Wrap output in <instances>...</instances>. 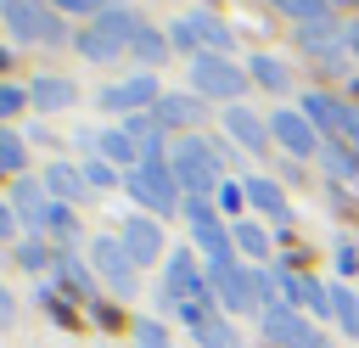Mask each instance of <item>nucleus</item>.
I'll list each match as a JSON object with an SVG mask.
<instances>
[{
    "instance_id": "nucleus-29",
    "label": "nucleus",
    "mask_w": 359,
    "mask_h": 348,
    "mask_svg": "<svg viewBox=\"0 0 359 348\" xmlns=\"http://www.w3.org/2000/svg\"><path fill=\"white\" fill-rule=\"evenodd\" d=\"M39 236H45V241H73V236H79V225H73V208H67V202H50V208H45V225H39Z\"/></svg>"
},
{
    "instance_id": "nucleus-39",
    "label": "nucleus",
    "mask_w": 359,
    "mask_h": 348,
    "mask_svg": "<svg viewBox=\"0 0 359 348\" xmlns=\"http://www.w3.org/2000/svg\"><path fill=\"white\" fill-rule=\"evenodd\" d=\"M17 107H28V90H11V84H0V118H11Z\"/></svg>"
},
{
    "instance_id": "nucleus-35",
    "label": "nucleus",
    "mask_w": 359,
    "mask_h": 348,
    "mask_svg": "<svg viewBox=\"0 0 359 348\" xmlns=\"http://www.w3.org/2000/svg\"><path fill=\"white\" fill-rule=\"evenodd\" d=\"M168 45H174V51H191V56H202V45H196V28H191V17H174V22H168Z\"/></svg>"
},
{
    "instance_id": "nucleus-36",
    "label": "nucleus",
    "mask_w": 359,
    "mask_h": 348,
    "mask_svg": "<svg viewBox=\"0 0 359 348\" xmlns=\"http://www.w3.org/2000/svg\"><path fill=\"white\" fill-rule=\"evenodd\" d=\"M314 163H325L337 180H353V174H359V163H353L348 152H337V146H320V157H314Z\"/></svg>"
},
{
    "instance_id": "nucleus-31",
    "label": "nucleus",
    "mask_w": 359,
    "mask_h": 348,
    "mask_svg": "<svg viewBox=\"0 0 359 348\" xmlns=\"http://www.w3.org/2000/svg\"><path fill=\"white\" fill-rule=\"evenodd\" d=\"M22 168H28V146H22V135H11V129H0V174H11V180H22Z\"/></svg>"
},
{
    "instance_id": "nucleus-5",
    "label": "nucleus",
    "mask_w": 359,
    "mask_h": 348,
    "mask_svg": "<svg viewBox=\"0 0 359 348\" xmlns=\"http://www.w3.org/2000/svg\"><path fill=\"white\" fill-rule=\"evenodd\" d=\"M123 191L135 196V208H146V213H157V219L180 213V202H185V191H180V180H174L168 163H135V168L123 174Z\"/></svg>"
},
{
    "instance_id": "nucleus-37",
    "label": "nucleus",
    "mask_w": 359,
    "mask_h": 348,
    "mask_svg": "<svg viewBox=\"0 0 359 348\" xmlns=\"http://www.w3.org/2000/svg\"><path fill=\"white\" fill-rule=\"evenodd\" d=\"M213 202H219V213H241V208H247V185H236V180H224V185L213 191Z\"/></svg>"
},
{
    "instance_id": "nucleus-16",
    "label": "nucleus",
    "mask_w": 359,
    "mask_h": 348,
    "mask_svg": "<svg viewBox=\"0 0 359 348\" xmlns=\"http://www.w3.org/2000/svg\"><path fill=\"white\" fill-rule=\"evenodd\" d=\"M118 241L129 247V258H135V264H157V258H163V230H157V219L129 213V219H123V230H118Z\"/></svg>"
},
{
    "instance_id": "nucleus-44",
    "label": "nucleus",
    "mask_w": 359,
    "mask_h": 348,
    "mask_svg": "<svg viewBox=\"0 0 359 348\" xmlns=\"http://www.w3.org/2000/svg\"><path fill=\"white\" fill-rule=\"evenodd\" d=\"M348 51H353V56H359V22H353V28H348Z\"/></svg>"
},
{
    "instance_id": "nucleus-28",
    "label": "nucleus",
    "mask_w": 359,
    "mask_h": 348,
    "mask_svg": "<svg viewBox=\"0 0 359 348\" xmlns=\"http://www.w3.org/2000/svg\"><path fill=\"white\" fill-rule=\"evenodd\" d=\"M275 11H286L297 28H309V22H331V0H269Z\"/></svg>"
},
{
    "instance_id": "nucleus-3",
    "label": "nucleus",
    "mask_w": 359,
    "mask_h": 348,
    "mask_svg": "<svg viewBox=\"0 0 359 348\" xmlns=\"http://www.w3.org/2000/svg\"><path fill=\"white\" fill-rule=\"evenodd\" d=\"M0 22L17 45H67V17L50 0H0Z\"/></svg>"
},
{
    "instance_id": "nucleus-6",
    "label": "nucleus",
    "mask_w": 359,
    "mask_h": 348,
    "mask_svg": "<svg viewBox=\"0 0 359 348\" xmlns=\"http://www.w3.org/2000/svg\"><path fill=\"white\" fill-rule=\"evenodd\" d=\"M90 269H95V281H101L118 303H135V292H140V264L129 258V247H123L118 236H90Z\"/></svg>"
},
{
    "instance_id": "nucleus-17",
    "label": "nucleus",
    "mask_w": 359,
    "mask_h": 348,
    "mask_svg": "<svg viewBox=\"0 0 359 348\" xmlns=\"http://www.w3.org/2000/svg\"><path fill=\"white\" fill-rule=\"evenodd\" d=\"M45 191H50V202H79L90 185H84V163H67V157H50L45 163Z\"/></svg>"
},
{
    "instance_id": "nucleus-7",
    "label": "nucleus",
    "mask_w": 359,
    "mask_h": 348,
    "mask_svg": "<svg viewBox=\"0 0 359 348\" xmlns=\"http://www.w3.org/2000/svg\"><path fill=\"white\" fill-rule=\"evenodd\" d=\"M174 303H213L208 264L196 258V247H180V253L163 264V309H174Z\"/></svg>"
},
{
    "instance_id": "nucleus-18",
    "label": "nucleus",
    "mask_w": 359,
    "mask_h": 348,
    "mask_svg": "<svg viewBox=\"0 0 359 348\" xmlns=\"http://www.w3.org/2000/svg\"><path fill=\"white\" fill-rule=\"evenodd\" d=\"M303 118L320 129V140H325V135H342L348 101H337V95H325V90H309V95H303Z\"/></svg>"
},
{
    "instance_id": "nucleus-19",
    "label": "nucleus",
    "mask_w": 359,
    "mask_h": 348,
    "mask_svg": "<svg viewBox=\"0 0 359 348\" xmlns=\"http://www.w3.org/2000/svg\"><path fill=\"white\" fill-rule=\"evenodd\" d=\"M73 101H79V84L62 79V73H45V79L28 84V107H39V112H62V107H73Z\"/></svg>"
},
{
    "instance_id": "nucleus-26",
    "label": "nucleus",
    "mask_w": 359,
    "mask_h": 348,
    "mask_svg": "<svg viewBox=\"0 0 359 348\" xmlns=\"http://www.w3.org/2000/svg\"><path fill=\"white\" fill-rule=\"evenodd\" d=\"M247 73H252V84H264V90H286V84H292L286 62H280V56H269V51H264V56H252V62H247Z\"/></svg>"
},
{
    "instance_id": "nucleus-11",
    "label": "nucleus",
    "mask_w": 359,
    "mask_h": 348,
    "mask_svg": "<svg viewBox=\"0 0 359 348\" xmlns=\"http://www.w3.org/2000/svg\"><path fill=\"white\" fill-rule=\"evenodd\" d=\"M258 320H264V342H269V348H314V326H309L303 309H292V303H269Z\"/></svg>"
},
{
    "instance_id": "nucleus-12",
    "label": "nucleus",
    "mask_w": 359,
    "mask_h": 348,
    "mask_svg": "<svg viewBox=\"0 0 359 348\" xmlns=\"http://www.w3.org/2000/svg\"><path fill=\"white\" fill-rule=\"evenodd\" d=\"M269 129H275V146H286L292 157H320V129L303 118V107H280V112H269Z\"/></svg>"
},
{
    "instance_id": "nucleus-1",
    "label": "nucleus",
    "mask_w": 359,
    "mask_h": 348,
    "mask_svg": "<svg viewBox=\"0 0 359 348\" xmlns=\"http://www.w3.org/2000/svg\"><path fill=\"white\" fill-rule=\"evenodd\" d=\"M168 168H174V180H180L185 196H213L224 185V163H219V152H213L208 135H174Z\"/></svg>"
},
{
    "instance_id": "nucleus-42",
    "label": "nucleus",
    "mask_w": 359,
    "mask_h": 348,
    "mask_svg": "<svg viewBox=\"0 0 359 348\" xmlns=\"http://www.w3.org/2000/svg\"><path fill=\"white\" fill-rule=\"evenodd\" d=\"M11 320H17V297H11V292H6V286H0V331H6V326H11Z\"/></svg>"
},
{
    "instance_id": "nucleus-14",
    "label": "nucleus",
    "mask_w": 359,
    "mask_h": 348,
    "mask_svg": "<svg viewBox=\"0 0 359 348\" xmlns=\"http://www.w3.org/2000/svg\"><path fill=\"white\" fill-rule=\"evenodd\" d=\"M45 208H50V191H45V180L22 174V180L11 185V213H17V225L39 236V225H45Z\"/></svg>"
},
{
    "instance_id": "nucleus-15",
    "label": "nucleus",
    "mask_w": 359,
    "mask_h": 348,
    "mask_svg": "<svg viewBox=\"0 0 359 348\" xmlns=\"http://www.w3.org/2000/svg\"><path fill=\"white\" fill-rule=\"evenodd\" d=\"M297 45H303L314 62H342V56H353V51H348V28H337V22H309V28H297Z\"/></svg>"
},
{
    "instance_id": "nucleus-13",
    "label": "nucleus",
    "mask_w": 359,
    "mask_h": 348,
    "mask_svg": "<svg viewBox=\"0 0 359 348\" xmlns=\"http://www.w3.org/2000/svg\"><path fill=\"white\" fill-rule=\"evenodd\" d=\"M224 135H230L241 152H252V157H264V152H269V140H275L269 118H258L252 107H224Z\"/></svg>"
},
{
    "instance_id": "nucleus-41",
    "label": "nucleus",
    "mask_w": 359,
    "mask_h": 348,
    "mask_svg": "<svg viewBox=\"0 0 359 348\" xmlns=\"http://www.w3.org/2000/svg\"><path fill=\"white\" fill-rule=\"evenodd\" d=\"M337 269H342V275H353V269H359V253H353V241H342V247H337Z\"/></svg>"
},
{
    "instance_id": "nucleus-45",
    "label": "nucleus",
    "mask_w": 359,
    "mask_h": 348,
    "mask_svg": "<svg viewBox=\"0 0 359 348\" xmlns=\"http://www.w3.org/2000/svg\"><path fill=\"white\" fill-rule=\"evenodd\" d=\"M331 6H342V0H331Z\"/></svg>"
},
{
    "instance_id": "nucleus-38",
    "label": "nucleus",
    "mask_w": 359,
    "mask_h": 348,
    "mask_svg": "<svg viewBox=\"0 0 359 348\" xmlns=\"http://www.w3.org/2000/svg\"><path fill=\"white\" fill-rule=\"evenodd\" d=\"M50 6H56L62 17H90V22L107 11V0H50Z\"/></svg>"
},
{
    "instance_id": "nucleus-10",
    "label": "nucleus",
    "mask_w": 359,
    "mask_h": 348,
    "mask_svg": "<svg viewBox=\"0 0 359 348\" xmlns=\"http://www.w3.org/2000/svg\"><path fill=\"white\" fill-rule=\"evenodd\" d=\"M151 118L168 129V135H202L208 123V101L196 90H163V101L151 107Z\"/></svg>"
},
{
    "instance_id": "nucleus-33",
    "label": "nucleus",
    "mask_w": 359,
    "mask_h": 348,
    "mask_svg": "<svg viewBox=\"0 0 359 348\" xmlns=\"http://www.w3.org/2000/svg\"><path fill=\"white\" fill-rule=\"evenodd\" d=\"M123 174H118V163H107V157H84V185L90 191H112Z\"/></svg>"
},
{
    "instance_id": "nucleus-32",
    "label": "nucleus",
    "mask_w": 359,
    "mask_h": 348,
    "mask_svg": "<svg viewBox=\"0 0 359 348\" xmlns=\"http://www.w3.org/2000/svg\"><path fill=\"white\" fill-rule=\"evenodd\" d=\"M17 264H22V269H56V258H50V241H45V236H28V241H17Z\"/></svg>"
},
{
    "instance_id": "nucleus-43",
    "label": "nucleus",
    "mask_w": 359,
    "mask_h": 348,
    "mask_svg": "<svg viewBox=\"0 0 359 348\" xmlns=\"http://www.w3.org/2000/svg\"><path fill=\"white\" fill-rule=\"evenodd\" d=\"M342 140H348V146L359 152V112H353V107H348V123H342Z\"/></svg>"
},
{
    "instance_id": "nucleus-27",
    "label": "nucleus",
    "mask_w": 359,
    "mask_h": 348,
    "mask_svg": "<svg viewBox=\"0 0 359 348\" xmlns=\"http://www.w3.org/2000/svg\"><path fill=\"white\" fill-rule=\"evenodd\" d=\"M191 337H196V348H241V331H236L224 314H213V320H208V326H196Z\"/></svg>"
},
{
    "instance_id": "nucleus-23",
    "label": "nucleus",
    "mask_w": 359,
    "mask_h": 348,
    "mask_svg": "<svg viewBox=\"0 0 359 348\" xmlns=\"http://www.w3.org/2000/svg\"><path fill=\"white\" fill-rule=\"evenodd\" d=\"M95 157H107V163H118V168L129 174V168L140 163V146H135V140H129V129L118 123V129H101V152H95Z\"/></svg>"
},
{
    "instance_id": "nucleus-30",
    "label": "nucleus",
    "mask_w": 359,
    "mask_h": 348,
    "mask_svg": "<svg viewBox=\"0 0 359 348\" xmlns=\"http://www.w3.org/2000/svg\"><path fill=\"white\" fill-rule=\"evenodd\" d=\"M230 236H236V247H241L247 258H269V230H264L258 219H236Z\"/></svg>"
},
{
    "instance_id": "nucleus-2",
    "label": "nucleus",
    "mask_w": 359,
    "mask_h": 348,
    "mask_svg": "<svg viewBox=\"0 0 359 348\" xmlns=\"http://www.w3.org/2000/svg\"><path fill=\"white\" fill-rule=\"evenodd\" d=\"M135 28H140V17H135L129 6H107L95 22H84V28L73 34V51H79L84 62H118V56L135 45Z\"/></svg>"
},
{
    "instance_id": "nucleus-22",
    "label": "nucleus",
    "mask_w": 359,
    "mask_h": 348,
    "mask_svg": "<svg viewBox=\"0 0 359 348\" xmlns=\"http://www.w3.org/2000/svg\"><path fill=\"white\" fill-rule=\"evenodd\" d=\"M292 303L320 320V314H331V286H320L314 275H297V269H292Z\"/></svg>"
},
{
    "instance_id": "nucleus-24",
    "label": "nucleus",
    "mask_w": 359,
    "mask_h": 348,
    "mask_svg": "<svg viewBox=\"0 0 359 348\" xmlns=\"http://www.w3.org/2000/svg\"><path fill=\"white\" fill-rule=\"evenodd\" d=\"M129 51H135V56L146 62V73H151V67H157V62H163V56H168L174 45H168V28H151V22H140V28H135V45H129Z\"/></svg>"
},
{
    "instance_id": "nucleus-4",
    "label": "nucleus",
    "mask_w": 359,
    "mask_h": 348,
    "mask_svg": "<svg viewBox=\"0 0 359 348\" xmlns=\"http://www.w3.org/2000/svg\"><path fill=\"white\" fill-rule=\"evenodd\" d=\"M191 90L213 107H241V95L252 90V73L236 67L230 56H191Z\"/></svg>"
},
{
    "instance_id": "nucleus-25",
    "label": "nucleus",
    "mask_w": 359,
    "mask_h": 348,
    "mask_svg": "<svg viewBox=\"0 0 359 348\" xmlns=\"http://www.w3.org/2000/svg\"><path fill=\"white\" fill-rule=\"evenodd\" d=\"M331 314H337L342 337L359 342V292H353V286H331Z\"/></svg>"
},
{
    "instance_id": "nucleus-21",
    "label": "nucleus",
    "mask_w": 359,
    "mask_h": 348,
    "mask_svg": "<svg viewBox=\"0 0 359 348\" xmlns=\"http://www.w3.org/2000/svg\"><path fill=\"white\" fill-rule=\"evenodd\" d=\"M191 28H196V45H202V56H230V28L219 22V17H208V11H191Z\"/></svg>"
},
{
    "instance_id": "nucleus-40",
    "label": "nucleus",
    "mask_w": 359,
    "mask_h": 348,
    "mask_svg": "<svg viewBox=\"0 0 359 348\" xmlns=\"http://www.w3.org/2000/svg\"><path fill=\"white\" fill-rule=\"evenodd\" d=\"M0 241H17V213H11L6 196H0Z\"/></svg>"
},
{
    "instance_id": "nucleus-9",
    "label": "nucleus",
    "mask_w": 359,
    "mask_h": 348,
    "mask_svg": "<svg viewBox=\"0 0 359 348\" xmlns=\"http://www.w3.org/2000/svg\"><path fill=\"white\" fill-rule=\"evenodd\" d=\"M163 101V84H157V73H135V79H118V84H107L101 95H95V107H107V112H151Z\"/></svg>"
},
{
    "instance_id": "nucleus-8",
    "label": "nucleus",
    "mask_w": 359,
    "mask_h": 348,
    "mask_svg": "<svg viewBox=\"0 0 359 348\" xmlns=\"http://www.w3.org/2000/svg\"><path fill=\"white\" fill-rule=\"evenodd\" d=\"M208 286H213V297L224 303V314H247V309H258V314H264L258 275H247L241 264H213V269H208Z\"/></svg>"
},
{
    "instance_id": "nucleus-20",
    "label": "nucleus",
    "mask_w": 359,
    "mask_h": 348,
    "mask_svg": "<svg viewBox=\"0 0 359 348\" xmlns=\"http://www.w3.org/2000/svg\"><path fill=\"white\" fill-rule=\"evenodd\" d=\"M247 185V208H258L264 219H275V225H286L292 219V202H286V191L275 185V180H264V174H252V180H241Z\"/></svg>"
},
{
    "instance_id": "nucleus-34",
    "label": "nucleus",
    "mask_w": 359,
    "mask_h": 348,
    "mask_svg": "<svg viewBox=\"0 0 359 348\" xmlns=\"http://www.w3.org/2000/svg\"><path fill=\"white\" fill-rule=\"evenodd\" d=\"M56 269H62V281H67L73 292H84V297L95 292V269H84L79 258H56Z\"/></svg>"
}]
</instances>
